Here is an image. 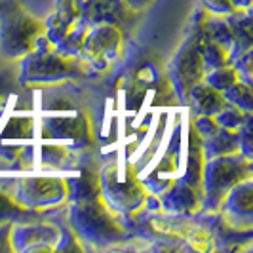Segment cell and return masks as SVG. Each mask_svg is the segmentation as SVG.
<instances>
[{"mask_svg":"<svg viewBox=\"0 0 253 253\" xmlns=\"http://www.w3.org/2000/svg\"><path fill=\"white\" fill-rule=\"evenodd\" d=\"M44 27L13 2L4 4L0 12V44L6 57H19L33 51Z\"/></svg>","mask_w":253,"mask_h":253,"instance_id":"cell-1","label":"cell"},{"mask_svg":"<svg viewBox=\"0 0 253 253\" xmlns=\"http://www.w3.org/2000/svg\"><path fill=\"white\" fill-rule=\"evenodd\" d=\"M242 179H248V160L238 154L213 156L204 164V189L206 200L211 206L223 204V198Z\"/></svg>","mask_w":253,"mask_h":253,"instance_id":"cell-2","label":"cell"},{"mask_svg":"<svg viewBox=\"0 0 253 253\" xmlns=\"http://www.w3.org/2000/svg\"><path fill=\"white\" fill-rule=\"evenodd\" d=\"M27 61L23 63V75H27L29 80L35 82H50L57 80L61 76H67L71 71V61L65 59L61 53H53L51 46H46L44 50L35 51V53H27Z\"/></svg>","mask_w":253,"mask_h":253,"instance_id":"cell-3","label":"cell"},{"mask_svg":"<svg viewBox=\"0 0 253 253\" xmlns=\"http://www.w3.org/2000/svg\"><path fill=\"white\" fill-rule=\"evenodd\" d=\"M118 46H120V33L116 25L101 23L93 31H89V35L86 33L80 50H84V53L91 61L101 65L113 59L114 53L118 51Z\"/></svg>","mask_w":253,"mask_h":253,"instance_id":"cell-4","label":"cell"},{"mask_svg":"<svg viewBox=\"0 0 253 253\" xmlns=\"http://www.w3.org/2000/svg\"><path fill=\"white\" fill-rule=\"evenodd\" d=\"M204 67L200 59V44L192 38L189 44H185L179 55L175 57V84H179V89L185 91L190 89L192 84H196V80L202 76Z\"/></svg>","mask_w":253,"mask_h":253,"instance_id":"cell-5","label":"cell"},{"mask_svg":"<svg viewBox=\"0 0 253 253\" xmlns=\"http://www.w3.org/2000/svg\"><path fill=\"white\" fill-rule=\"evenodd\" d=\"M78 19V6L75 0H57V10L48 21V40L51 46H57L63 37L75 27Z\"/></svg>","mask_w":253,"mask_h":253,"instance_id":"cell-6","label":"cell"},{"mask_svg":"<svg viewBox=\"0 0 253 253\" xmlns=\"http://www.w3.org/2000/svg\"><path fill=\"white\" fill-rule=\"evenodd\" d=\"M23 190H25V202L31 206H46V204L59 202L65 194L63 183H55L48 179L27 181L23 183Z\"/></svg>","mask_w":253,"mask_h":253,"instance_id":"cell-7","label":"cell"},{"mask_svg":"<svg viewBox=\"0 0 253 253\" xmlns=\"http://www.w3.org/2000/svg\"><path fill=\"white\" fill-rule=\"evenodd\" d=\"M189 95L196 113L206 114V116H215L225 107L223 93L213 89L211 86H208V84H192L189 89Z\"/></svg>","mask_w":253,"mask_h":253,"instance_id":"cell-8","label":"cell"},{"mask_svg":"<svg viewBox=\"0 0 253 253\" xmlns=\"http://www.w3.org/2000/svg\"><path fill=\"white\" fill-rule=\"evenodd\" d=\"M164 204L168 210H173V211H190V210H194L198 206L194 187H190V185L181 181L173 189H169L166 192Z\"/></svg>","mask_w":253,"mask_h":253,"instance_id":"cell-9","label":"cell"},{"mask_svg":"<svg viewBox=\"0 0 253 253\" xmlns=\"http://www.w3.org/2000/svg\"><path fill=\"white\" fill-rule=\"evenodd\" d=\"M200 59H202V67L206 71H211L217 67H223L228 63V51L225 46L217 44L215 40L208 37V42H204V46L200 48Z\"/></svg>","mask_w":253,"mask_h":253,"instance_id":"cell-10","label":"cell"},{"mask_svg":"<svg viewBox=\"0 0 253 253\" xmlns=\"http://www.w3.org/2000/svg\"><path fill=\"white\" fill-rule=\"evenodd\" d=\"M238 80H240V78H238L236 69L227 67V65L211 69V71H206V84L211 86L213 89H217V91H221V93L227 88H230L232 84H236Z\"/></svg>","mask_w":253,"mask_h":253,"instance_id":"cell-11","label":"cell"},{"mask_svg":"<svg viewBox=\"0 0 253 253\" xmlns=\"http://www.w3.org/2000/svg\"><path fill=\"white\" fill-rule=\"evenodd\" d=\"M223 97L230 103H234L240 111H246V113L252 111V88H250V84H242L238 80L236 84H232L230 88L223 91Z\"/></svg>","mask_w":253,"mask_h":253,"instance_id":"cell-12","label":"cell"},{"mask_svg":"<svg viewBox=\"0 0 253 253\" xmlns=\"http://www.w3.org/2000/svg\"><path fill=\"white\" fill-rule=\"evenodd\" d=\"M248 116H250V114L242 116L240 109H228V111H225V107H223V109L215 114V122H217V126L223 127V129L236 131V129L248 120Z\"/></svg>","mask_w":253,"mask_h":253,"instance_id":"cell-13","label":"cell"},{"mask_svg":"<svg viewBox=\"0 0 253 253\" xmlns=\"http://www.w3.org/2000/svg\"><path fill=\"white\" fill-rule=\"evenodd\" d=\"M15 215H19V208L10 202V198L0 194V225H8Z\"/></svg>","mask_w":253,"mask_h":253,"instance_id":"cell-14","label":"cell"},{"mask_svg":"<svg viewBox=\"0 0 253 253\" xmlns=\"http://www.w3.org/2000/svg\"><path fill=\"white\" fill-rule=\"evenodd\" d=\"M204 4L210 12L217 13V15H227V13L234 12V6L230 0H204Z\"/></svg>","mask_w":253,"mask_h":253,"instance_id":"cell-15","label":"cell"},{"mask_svg":"<svg viewBox=\"0 0 253 253\" xmlns=\"http://www.w3.org/2000/svg\"><path fill=\"white\" fill-rule=\"evenodd\" d=\"M129 8H133V10H141V8H145L147 4H151V0H124Z\"/></svg>","mask_w":253,"mask_h":253,"instance_id":"cell-16","label":"cell"},{"mask_svg":"<svg viewBox=\"0 0 253 253\" xmlns=\"http://www.w3.org/2000/svg\"><path fill=\"white\" fill-rule=\"evenodd\" d=\"M230 2H232L234 10H250V6H252V0H230Z\"/></svg>","mask_w":253,"mask_h":253,"instance_id":"cell-17","label":"cell"}]
</instances>
